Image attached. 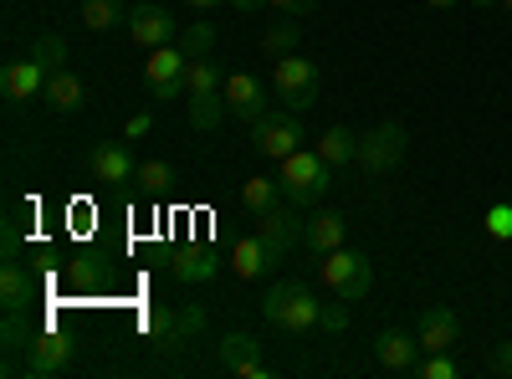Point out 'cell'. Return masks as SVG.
I'll return each instance as SVG.
<instances>
[{"label": "cell", "mask_w": 512, "mask_h": 379, "mask_svg": "<svg viewBox=\"0 0 512 379\" xmlns=\"http://www.w3.org/2000/svg\"><path fill=\"white\" fill-rule=\"evenodd\" d=\"M185 6H195V11H216V6H226V0H185Z\"/></svg>", "instance_id": "cell-39"}, {"label": "cell", "mask_w": 512, "mask_h": 379, "mask_svg": "<svg viewBox=\"0 0 512 379\" xmlns=\"http://www.w3.org/2000/svg\"><path fill=\"white\" fill-rule=\"evenodd\" d=\"M267 6H277V11H287V16H308L318 0H267Z\"/></svg>", "instance_id": "cell-36"}, {"label": "cell", "mask_w": 512, "mask_h": 379, "mask_svg": "<svg viewBox=\"0 0 512 379\" xmlns=\"http://www.w3.org/2000/svg\"><path fill=\"white\" fill-rule=\"evenodd\" d=\"M487 364H492V374H502V379H512V339H502V344L492 349V359H487Z\"/></svg>", "instance_id": "cell-34"}, {"label": "cell", "mask_w": 512, "mask_h": 379, "mask_svg": "<svg viewBox=\"0 0 512 379\" xmlns=\"http://www.w3.org/2000/svg\"><path fill=\"white\" fill-rule=\"evenodd\" d=\"M472 6H477V11H492V6H502V0H472Z\"/></svg>", "instance_id": "cell-41"}, {"label": "cell", "mask_w": 512, "mask_h": 379, "mask_svg": "<svg viewBox=\"0 0 512 379\" xmlns=\"http://www.w3.org/2000/svg\"><path fill=\"white\" fill-rule=\"evenodd\" d=\"M303 118H297V108H272V113H262L251 123V149L256 154H267V159H287V154H297L303 149Z\"/></svg>", "instance_id": "cell-6"}, {"label": "cell", "mask_w": 512, "mask_h": 379, "mask_svg": "<svg viewBox=\"0 0 512 379\" xmlns=\"http://www.w3.org/2000/svg\"><path fill=\"white\" fill-rule=\"evenodd\" d=\"M154 129V118L149 113H134V118H128V129H123V139H144Z\"/></svg>", "instance_id": "cell-35"}, {"label": "cell", "mask_w": 512, "mask_h": 379, "mask_svg": "<svg viewBox=\"0 0 512 379\" xmlns=\"http://www.w3.org/2000/svg\"><path fill=\"white\" fill-rule=\"evenodd\" d=\"M277 185H282V200H292V205H318L323 195H328V185H333V164L318 154V149H297V154H287L282 164H277Z\"/></svg>", "instance_id": "cell-3"}, {"label": "cell", "mask_w": 512, "mask_h": 379, "mask_svg": "<svg viewBox=\"0 0 512 379\" xmlns=\"http://www.w3.org/2000/svg\"><path fill=\"white\" fill-rule=\"evenodd\" d=\"M72 359H77V344L67 339V333L36 328V339H31V349H26V374H31V379H57V374L72 369Z\"/></svg>", "instance_id": "cell-9"}, {"label": "cell", "mask_w": 512, "mask_h": 379, "mask_svg": "<svg viewBox=\"0 0 512 379\" xmlns=\"http://www.w3.org/2000/svg\"><path fill=\"white\" fill-rule=\"evenodd\" d=\"M297 21H277V26H267L262 31V52H272V57H287V52H297Z\"/></svg>", "instance_id": "cell-30"}, {"label": "cell", "mask_w": 512, "mask_h": 379, "mask_svg": "<svg viewBox=\"0 0 512 379\" xmlns=\"http://www.w3.org/2000/svg\"><path fill=\"white\" fill-rule=\"evenodd\" d=\"M482 226H487L492 241H512V200H497L487 216H482Z\"/></svg>", "instance_id": "cell-32"}, {"label": "cell", "mask_w": 512, "mask_h": 379, "mask_svg": "<svg viewBox=\"0 0 512 379\" xmlns=\"http://www.w3.org/2000/svg\"><path fill=\"white\" fill-rule=\"evenodd\" d=\"M502 11H507V16H512V0H502Z\"/></svg>", "instance_id": "cell-42"}, {"label": "cell", "mask_w": 512, "mask_h": 379, "mask_svg": "<svg viewBox=\"0 0 512 379\" xmlns=\"http://www.w3.org/2000/svg\"><path fill=\"white\" fill-rule=\"evenodd\" d=\"M318 154L333 164V170H349V164L359 159V134L344 129V123H333L328 134H318Z\"/></svg>", "instance_id": "cell-19"}, {"label": "cell", "mask_w": 512, "mask_h": 379, "mask_svg": "<svg viewBox=\"0 0 512 379\" xmlns=\"http://www.w3.org/2000/svg\"><path fill=\"white\" fill-rule=\"evenodd\" d=\"M415 339H420L425 354H446V349L461 339V318H456L451 308H425V313L415 318Z\"/></svg>", "instance_id": "cell-14"}, {"label": "cell", "mask_w": 512, "mask_h": 379, "mask_svg": "<svg viewBox=\"0 0 512 379\" xmlns=\"http://www.w3.org/2000/svg\"><path fill=\"white\" fill-rule=\"evenodd\" d=\"M82 26L88 31H113V26H128V6L123 0H82Z\"/></svg>", "instance_id": "cell-24"}, {"label": "cell", "mask_w": 512, "mask_h": 379, "mask_svg": "<svg viewBox=\"0 0 512 379\" xmlns=\"http://www.w3.org/2000/svg\"><path fill=\"white\" fill-rule=\"evenodd\" d=\"M221 364L236 374V379H272L267 359H262V344L256 333H226L221 339Z\"/></svg>", "instance_id": "cell-13"}, {"label": "cell", "mask_w": 512, "mask_h": 379, "mask_svg": "<svg viewBox=\"0 0 512 379\" xmlns=\"http://www.w3.org/2000/svg\"><path fill=\"white\" fill-rule=\"evenodd\" d=\"M323 313H328V308L313 298V287H308V282H297V277L267 287V298H262V318H267L272 328L292 333V339H303V333L323 328Z\"/></svg>", "instance_id": "cell-2"}, {"label": "cell", "mask_w": 512, "mask_h": 379, "mask_svg": "<svg viewBox=\"0 0 512 379\" xmlns=\"http://www.w3.org/2000/svg\"><path fill=\"white\" fill-rule=\"evenodd\" d=\"M344 231H349V221L338 216V210H318V216H308V231H303V241L313 246V257H328V251H338V246H344Z\"/></svg>", "instance_id": "cell-17"}, {"label": "cell", "mask_w": 512, "mask_h": 379, "mask_svg": "<svg viewBox=\"0 0 512 379\" xmlns=\"http://www.w3.org/2000/svg\"><path fill=\"white\" fill-rule=\"evenodd\" d=\"M180 52H185V57H210V52H216V26H210V21L185 26V31H180Z\"/></svg>", "instance_id": "cell-29"}, {"label": "cell", "mask_w": 512, "mask_h": 379, "mask_svg": "<svg viewBox=\"0 0 512 379\" xmlns=\"http://www.w3.org/2000/svg\"><path fill=\"white\" fill-rule=\"evenodd\" d=\"M62 57H67V41H62L57 31H47V36L31 47L26 62H11L6 72H0V93H6V103H31V98H41V93H47V82H52V72H62Z\"/></svg>", "instance_id": "cell-1"}, {"label": "cell", "mask_w": 512, "mask_h": 379, "mask_svg": "<svg viewBox=\"0 0 512 379\" xmlns=\"http://www.w3.org/2000/svg\"><path fill=\"white\" fill-rule=\"evenodd\" d=\"M420 354H425L420 339H415V333H405V328H384L379 339H374V364L390 369V374H415Z\"/></svg>", "instance_id": "cell-12"}, {"label": "cell", "mask_w": 512, "mask_h": 379, "mask_svg": "<svg viewBox=\"0 0 512 379\" xmlns=\"http://www.w3.org/2000/svg\"><path fill=\"white\" fill-rule=\"evenodd\" d=\"M88 170H93V180L98 185H123V180H134V154H128L123 144H98L93 149V159H88Z\"/></svg>", "instance_id": "cell-15"}, {"label": "cell", "mask_w": 512, "mask_h": 379, "mask_svg": "<svg viewBox=\"0 0 512 379\" xmlns=\"http://www.w3.org/2000/svg\"><path fill=\"white\" fill-rule=\"evenodd\" d=\"M221 118H226V93H200V98H190V123H195L200 134H216Z\"/></svg>", "instance_id": "cell-25"}, {"label": "cell", "mask_w": 512, "mask_h": 379, "mask_svg": "<svg viewBox=\"0 0 512 379\" xmlns=\"http://www.w3.org/2000/svg\"><path fill=\"white\" fill-rule=\"evenodd\" d=\"M31 298H36V277H31L21 262L0 267V303H6V313H26Z\"/></svg>", "instance_id": "cell-18"}, {"label": "cell", "mask_w": 512, "mask_h": 379, "mask_svg": "<svg viewBox=\"0 0 512 379\" xmlns=\"http://www.w3.org/2000/svg\"><path fill=\"white\" fill-rule=\"evenodd\" d=\"M200 333H205V308H195V303H190V308H180V313H175V323H169V333H164V339H159L154 349H159V354H185V349L200 339Z\"/></svg>", "instance_id": "cell-16"}, {"label": "cell", "mask_w": 512, "mask_h": 379, "mask_svg": "<svg viewBox=\"0 0 512 379\" xmlns=\"http://www.w3.org/2000/svg\"><path fill=\"white\" fill-rule=\"evenodd\" d=\"M226 88V72L210 62V57H190L185 62V93L200 98V93H221Z\"/></svg>", "instance_id": "cell-23"}, {"label": "cell", "mask_w": 512, "mask_h": 379, "mask_svg": "<svg viewBox=\"0 0 512 379\" xmlns=\"http://www.w3.org/2000/svg\"><path fill=\"white\" fill-rule=\"evenodd\" d=\"M303 231H308V216H303V205H292V200H277L256 216V236L272 251V262H282L287 251L303 241Z\"/></svg>", "instance_id": "cell-7"}, {"label": "cell", "mask_w": 512, "mask_h": 379, "mask_svg": "<svg viewBox=\"0 0 512 379\" xmlns=\"http://www.w3.org/2000/svg\"><path fill=\"white\" fill-rule=\"evenodd\" d=\"M52 103V113H77L82 103H88V88H82V77L77 72H52L47 82V93H41Z\"/></svg>", "instance_id": "cell-21"}, {"label": "cell", "mask_w": 512, "mask_h": 379, "mask_svg": "<svg viewBox=\"0 0 512 379\" xmlns=\"http://www.w3.org/2000/svg\"><path fill=\"white\" fill-rule=\"evenodd\" d=\"M216 272H221V262H216V251H205V246L185 251V257L175 262V277H180V282H210Z\"/></svg>", "instance_id": "cell-26"}, {"label": "cell", "mask_w": 512, "mask_h": 379, "mask_svg": "<svg viewBox=\"0 0 512 379\" xmlns=\"http://www.w3.org/2000/svg\"><path fill=\"white\" fill-rule=\"evenodd\" d=\"M231 6H236V11H246V16H251V11H262V6H267V0H231Z\"/></svg>", "instance_id": "cell-38"}, {"label": "cell", "mask_w": 512, "mask_h": 379, "mask_svg": "<svg viewBox=\"0 0 512 379\" xmlns=\"http://www.w3.org/2000/svg\"><path fill=\"white\" fill-rule=\"evenodd\" d=\"M323 328H328V333L349 328V313H344V308H328V313H323Z\"/></svg>", "instance_id": "cell-37"}, {"label": "cell", "mask_w": 512, "mask_h": 379, "mask_svg": "<svg viewBox=\"0 0 512 379\" xmlns=\"http://www.w3.org/2000/svg\"><path fill=\"white\" fill-rule=\"evenodd\" d=\"M0 339H6V354H21V349H31V339H36V323H26L21 313H6V323H0Z\"/></svg>", "instance_id": "cell-31"}, {"label": "cell", "mask_w": 512, "mask_h": 379, "mask_svg": "<svg viewBox=\"0 0 512 379\" xmlns=\"http://www.w3.org/2000/svg\"><path fill=\"white\" fill-rule=\"evenodd\" d=\"M282 200V185L277 180H267V175H251L246 185H241V205L251 210V216H262L267 205H277Z\"/></svg>", "instance_id": "cell-27"}, {"label": "cell", "mask_w": 512, "mask_h": 379, "mask_svg": "<svg viewBox=\"0 0 512 379\" xmlns=\"http://www.w3.org/2000/svg\"><path fill=\"white\" fill-rule=\"evenodd\" d=\"M415 374H420V379H456L461 369H456V359H446V354H425V359L415 364Z\"/></svg>", "instance_id": "cell-33"}, {"label": "cell", "mask_w": 512, "mask_h": 379, "mask_svg": "<svg viewBox=\"0 0 512 379\" xmlns=\"http://www.w3.org/2000/svg\"><path fill=\"white\" fill-rule=\"evenodd\" d=\"M128 36H134L139 47L154 52V47H169V41L180 36V21L169 16L164 6H154V0H149V6H134V11H128Z\"/></svg>", "instance_id": "cell-11"}, {"label": "cell", "mask_w": 512, "mask_h": 379, "mask_svg": "<svg viewBox=\"0 0 512 379\" xmlns=\"http://www.w3.org/2000/svg\"><path fill=\"white\" fill-rule=\"evenodd\" d=\"M221 93H226V108H231L236 118H246V123H256L262 113H272V82L251 77V72H231Z\"/></svg>", "instance_id": "cell-10"}, {"label": "cell", "mask_w": 512, "mask_h": 379, "mask_svg": "<svg viewBox=\"0 0 512 379\" xmlns=\"http://www.w3.org/2000/svg\"><path fill=\"white\" fill-rule=\"evenodd\" d=\"M272 93L287 103V108H297L303 113L308 103H318V67L308 62V57H277V72H272Z\"/></svg>", "instance_id": "cell-8"}, {"label": "cell", "mask_w": 512, "mask_h": 379, "mask_svg": "<svg viewBox=\"0 0 512 379\" xmlns=\"http://www.w3.org/2000/svg\"><path fill=\"white\" fill-rule=\"evenodd\" d=\"M185 52L169 41V47H154V57H149V67H144V77H149V88H159V82H180L185 77Z\"/></svg>", "instance_id": "cell-22"}, {"label": "cell", "mask_w": 512, "mask_h": 379, "mask_svg": "<svg viewBox=\"0 0 512 379\" xmlns=\"http://www.w3.org/2000/svg\"><path fill=\"white\" fill-rule=\"evenodd\" d=\"M231 267H236L241 282H251V277H262V272L272 267V251L262 246V236H241V241L231 246Z\"/></svg>", "instance_id": "cell-20"}, {"label": "cell", "mask_w": 512, "mask_h": 379, "mask_svg": "<svg viewBox=\"0 0 512 379\" xmlns=\"http://www.w3.org/2000/svg\"><path fill=\"white\" fill-rule=\"evenodd\" d=\"M425 6H436V11H451V6H456V0H425Z\"/></svg>", "instance_id": "cell-40"}, {"label": "cell", "mask_w": 512, "mask_h": 379, "mask_svg": "<svg viewBox=\"0 0 512 379\" xmlns=\"http://www.w3.org/2000/svg\"><path fill=\"white\" fill-rule=\"evenodd\" d=\"M318 282L333 292L338 303H364L369 287H374V267L364 251H328V257H318Z\"/></svg>", "instance_id": "cell-4"}, {"label": "cell", "mask_w": 512, "mask_h": 379, "mask_svg": "<svg viewBox=\"0 0 512 379\" xmlns=\"http://www.w3.org/2000/svg\"><path fill=\"white\" fill-rule=\"evenodd\" d=\"M405 149H410V134L400 129V123H374L369 134H359V170L384 180V175H395L400 164H405Z\"/></svg>", "instance_id": "cell-5"}, {"label": "cell", "mask_w": 512, "mask_h": 379, "mask_svg": "<svg viewBox=\"0 0 512 379\" xmlns=\"http://www.w3.org/2000/svg\"><path fill=\"white\" fill-rule=\"evenodd\" d=\"M134 180H139V190L144 195H159V190H169L180 175H175V164H164V159H144L139 170H134Z\"/></svg>", "instance_id": "cell-28"}]
</instances>
